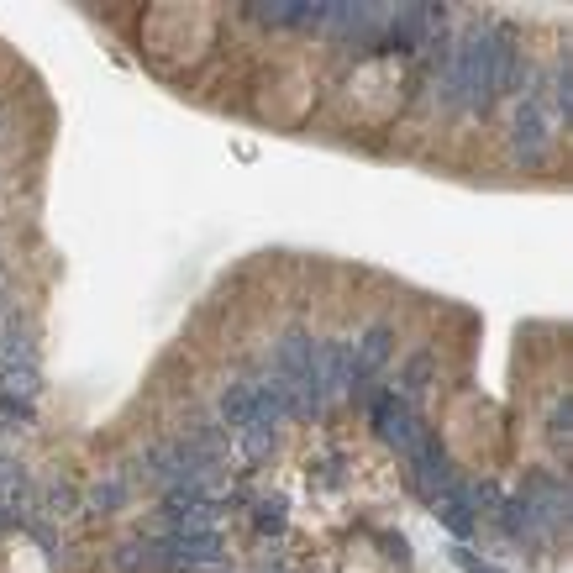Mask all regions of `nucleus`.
Segmentation results:
<instances>
[{
	"label": "nucleus",
	"mask_w": 573,
	"mask_h": 573,
	"mask_svg": "<svg viewBox=\"0 0 573 573\" xmlns=\"http://www.w3.org/2000/svg\"><path fill=\"white\" fill-rule=\"evenodd\" d=\"M127 495H132V479H127V474H111V479H100V484L90 489V510H116Z\"/></svg>",
	"instance_id": "dca6fc26"
},
{
	"label": "nucleus",
	"mask_w": 573,
	"mask_h": 573,
	"mask_svg": "<svg viewBox=\"0 0 573 573\" xmlns=\"http://www.w3.org/2000/svg\"><path fill=\"white\" fill-rule=\"evenodd\" d=\"M405 468H411V484L421 489L426 500H442L447 489H453V479H458L453 463H447V453H442V442L432 432H426L411 453H405Z\"/></svg>",
	"instance_id": "423d86ee"
},
{
	"label": "nucleus",
	"mask_w": 573,
	"mask_h": 573,
	"mask_svg": "<svg viewBox=\"0 0 573 573\" xmlns=\"http://www.w3.org/2000/svg\"><path fill=\"white\" fill-rule=\"evenodd\" d=\"M274 437L279 432H269V426H248V432H237L232 442H237L242 458H263V453H274Z\"/></svg>",
	"instance_id": "a211bd4d"
},
{
	"label": "nucleus",
	"mask_w": 573,
	"mask_h": 573,
	"mask_svg": "<svg viewBox=\"0 0 573 573\" xmlns=\"http://www.w3.org/2000/svg\"><path fill=\"white\" fill-rule=\"evenodd\" d=\"M32 510V479L16 458H0V526L22 521Z\"/></svg>",
	"instance_id": "1a4fd4ad"
},
{
	"label": "nucleus",
	"mask_w": 573,
	"mask_h": 573,
	"mask_svg": "<svg viewBox=\"0 0 573 573\" xmlns=\"http://www.w3.org/2000/svg\"><path fill=\"white\" fill-rule=\"evenodd\" d=\"M552 447H568V432H573V400L568 395H558V405H552Z\"/></svg>",
	"instance_id": "6ab92c4d"
},
{
	"label": "nucleus",
	"mask_w": 573,
	"mask_h": 573,
	"mask_svg": "<svg viewBox=\"0 0 573 573\" xmlns=\"http://www.w3.org/2000/svg\"><path fill=\"white\" fill-rule=\"evenodd\" d=\"M363 405H368V421H374V432L390 442L400 458L426 437V426H421V416H416V405H411V400H400L395 390H374Z\"/></svg>",
	"instance_id": "f03ea898"
},
{
	"label": "nucleus",
	"mask_w": 573,
	"mask_h": 573,
	"mask_svg": "<svg viewBox=\"0 0 573 573\" xmlns=\"http://www.w3.org/2000/svg\"><path fill=\"white\" fill-rule=\"evenodd\" d=\"M37 368H11V374H0V411L11 421H32L37 411Z\"/></svg>",
	"instance_id": "9d476101"
},
{
	"label": "nucleus",
	"mask_w": 573,
	"mask_h": 573,
	"mask_svg": "<svg viewBox=\"0 0 573 573\" xmlns=\"http://www.w3.org/2000/svg\"><path fill=\"white\" fill-rule=\"evenodd\" d=\"M453 558H458V568H468V573H500V568H489V563H479L474 552H463V547L453 552Z\"/></svg>",
	"instance_id": "412c9836"
},
{
	"label": "nucleus",
	"mask_w": 573,
	"mask_h": 573,
	"mask_svg": "<svg viewBox=\"0 0 573 573\" xmlns=\"http://www.w3.org/2000/svg\"><path fill=\"white\" fill-rule=\"evenodd\" d=\"M221 421L237 432H248V426H258V395H253V379H232L227 390H221Z\"/></svg>",
	"instance_id": "9b49d317"
},
{
	"label": "nucleus",
	"mask_w": 573,
	"mask_h": 573,
	"mask_svg": "<svg viewBox=\"0 0 573 573\" xmlns=\"http://www.w3.org/2000/svg\"><path fill=\"white\" fill-rule=\"evenodd\" d=\"M0 305H6V263H0Z\"/></svg>",
	"instance_id": "4be33fe9"
},
{
	"label": "nucleus",
	"mask_w": 573,
	"mask_h": 573,
	"mask_svg": "<svg viewBox=\"0 0 573 573\" xmlns=\"http://www.w3.org/2000/svg\"><path fill=\"white\" fill-rule=\"evenodd\" d=\"M347 347H353V395L368 400L374 395V379L384 374V363L395 358V332L384 321H374L358 342H347Z\"/></svg>",
	"instance_id": "20e7f679"
},
{
	"label": "nucleus",
	"mask_w": 573,
	"mask_h": 573,
	"mask_svg": "<svg viewBox=\"0 0 573 573\" xmlns=\"http://www.w3.org/2000/svg\"><path fill=\"white\" fill-rule=\"evenodd\" d=\"M547 111H558L573 121V64H558V74H552V100H547Z\"/></svg>",
	"instance_id": "f3484780"
},
{
	"label": "nucleus",
	"mask_w": 573,
	"mask_h": 573,
	"mask_svg": "<svg viewBox=\"0 0 573 573\" xmlns=\"http://www.w3.org/2000/svg\"><path fill=\"white\" fill-rule=\"evenodd\" d=\"M11 368H37V347L22 321L0 326V374H11Z\"/></svg>",
	"instance_id": "ddd939ff"
},
{
	"label": "nucleus",
	"mask_w": 573,
	"mask_h": 573,
	"mask_svg": "<svg viewBox=\"0 0 573 573\" xmlns=\"http://www.w3.org/2000/svg\"><path fill=\"white\" fill-rule=\"evenodd\" d=\"M432 510H437V521H442L447 531H453V537H474V510H468L458 479H453V489H447L442 500H432Z\"/></svg>",
	"instance_id": "4468645a"
},
{
	"label": "nucleus",
	"mask_w": 573,
	"mask_h": 573,
	"mask_svg": "<svg viewBox=\"0 0 573 573\" xmlns=\"http://www.w3.org/2000/svg\"><path fill=\"white\" fill-rule=\"evenodd\" d=\"M284 526V505L269 500V505H258V531H279Z\"/></svg>",
	"instance_id": "aec40b11"
},
{
	"label": "nucleus",
	"mask_w": 573,
	"mask_h": 573,
	"mask_svg": "<svg viewBox=\"0 0 573 573\" xmlns=\"http://www.w3.org/2000/svg\"><path fill=\"white\" fill-rule=\"evenodd\" d=\"M521 90V43L516 32L495 27V95H516Z\"/></svg>",
	"instance_id": "f8f14e48"
},
{
	"label": "nucleus",
	"mask_w": 573,
	"mask_h": 573,
	"mask_svg": "<svg viewBox=\"0 0 573 573\" xmlns=\"http://www.w3.org/2000/svg\"><path fill=\"white\" fill-rule=\"evenodd\" d=\"M521 505L537 516V526L547 531H563V521H568V489H563V479H552V474H531L526 479V489H521Z\"/></svg>",
	"instance_id": "6e6552de"
},
{
	"label": "nucleus",
	"mask_w": 573,
	"mask_h": 573,
	"mask_svg": "<svg viewBox=\"0 0 573 573\" xmlns=\"http://www.w3.org/2000/svg\"><path fill=\"white\" fill-rule=\"evenodd\" d=\"M426 379H432V353H416L411 363H405V374H400V390H395V395L416 405L421 390H426Z\"/></svg>",
	"instance_id": "2eb2a0df"
},
{
	"label": "nucleus",
	"mask_w": 573,
	"mask_h": 573,
	"mask_svg": "<svg viewBox=\"0 0 573 573\" xmlns=\"http://www.w3.org/2000/svg\"><path fill=\"white\" fill-rule=\"evenodd\" d=\"M510 148L521 163H542L552 153V111L542 90H526L516 100V116H510Z\"/></svg>",
	"instance_id": "7ed1b4c3"
},
{
	"label": "nucleus",
	"mask_w": 573,
	"mask_h": 573,
	"mask_svg": "<svg viewBox=\"0 0 573 573\" xmlns=\"http://www.w3.org/2000/svg\"><path fill=\"white\" fill-rule=\"evenodd\" d=\"M390 11L395 6H368V0H326V32L379 43V32L390 27Z\"/></svg>",
	"instance_id": "39448f33"
},
{
	"label": "nucleus",
	"mask_w": 573,
	"mask_h": 573,
	"mask_svg": "<svg viewBox=\"0 0 573 573\" xmlns=\"http://www.w3.org/2000/svg\"><path fill=\"white\" fill-rule=\"evenodd\" d=\"M311 416H326L342 395H353V347L347 342H316L311 353Z\"/></svg>",
	"instance_id": "f257e3e1"
},
{
	"label": "nucleus",
	"mask_w": 573,
	"mask_h": 573,
	"mask_svg": "<svg viewBox=\"0 0 573 573\" xmlns=\"http://www.w3.org/2000/svg\"><path fill=\"white\" fill-rule=\"evenodd\" d=\"M437 11L442 6H395L390 11V37H384V48L390 53H421L426 48V37L437 32Z\"/></svg>",
	"instance_id": "0eeeda50"
}]
</instances>
